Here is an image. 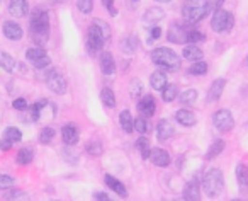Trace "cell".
I'll return each mask as SVG.
<instances>
[{"label": "cell", "mask_w": 248, "mask_h": 201, "mask_svg": "<svg viewBox=\"0 0 248 201\" xmlns=\"http://www.w3.org/2000/svg\"><path fill=\"white\" fill-rule=\"evenodd\" d=\"M184 200L186 201H201V187L199 183L196 179L189 181V183L184 186Z\"/></svg>", "instance_id": "13"}, {"label": "cell", "mask_w": 248, "mask_h": 201, "mask_svg": "<svg viewBox=\"0 0 248 201\" xmlns=\"http://www.w3.org/2000/svg\"><path fill=\"white\" fill-rule=\"evenodd\" d=\"M160 36H162V29L156 26V28H153L152 29V33H150V38H148V41H155V39H158Z\"/></svg>", "instance_id": "51"}, {"label": "cell", "mask_w": 248, "mask_h": 201, "mask_svg": "<svg viewBox=\"0 0 248 201\" xmlns=\"http://www.w3.org/2000/svg\"><path fill=\"white\" fill-rule=\"evenodd\" d=\"M43 56H46V51L41 48V46H38V48H29L28 51H26V58L31 60L32 63H34L36 60L43 58Z\"/></svg>", "instance_id": "38"}, {"label": "cell", "mask_w": 248, "mask_h": 201, "mask_svg": "<svg viewBox=\"0 0 248 201\" xmlns=\"http://www.w3.org/2000/svg\"><path fill=\"white\" fill-rule=\"evenodd\" d=\"M206 39V34L201 31H197V29H190L189 34H187V41L190 43V45H196V43H201Z\"/></svg>", "instance_id": "42"}, {"label": "cell", "mask_w": 248, "mask_h": 201, "mask_svg": "<svg viewBox=\"0 0 248 201\" xmlns=\"http://www.w3.org/2000/svg\"><path fill=\"white\" fill-rule=\"evenodd\" d=\"M223 4H224V0H214V12L223 9Z\"/></svg>", "instance_id": "53"}, {"label": "cell", "mask_w": 248, "mask_h": 201, "mask_svg": "<svg viewBox=\"0 0 248 201\" xmlns=\"http://www.w3.org/2000/svg\"><path fill=\"white\" fill-rule=\"evenodd\" d=\"M14 177L11 176H5V174H0V191H5V189H12L14 186Z\"/></svg>", "instance_id": "44"}, {"label": "cell", "mask_w": 248, "mask_h": 201, "mask_svg": "<svg viewBox=\"0 0 248 201\" xmlns=\"http://www.w3.org/2000/svg\"><path fill=\"white\" fill-rule=\"evenodd\" d=\"M182 55H184V58L189 60V62H201L204 53L197 45H189V46H186V48H184Z\"/></svg>", "instance_id": "24"}, {"label": "cell", "mask_w": 248, "mask_h": 201, "mask_svg": "<svg viewBox=\"0 0 248 201\" xmlns=\"http://www.w3.org/2000/svg\"><path fill=\"white\" fill-rule=\"evenodd\" d=\"M4 36L11 41H19L22 38V28L14 21L4 22Z\"/></svg>", "instance_id": "14"}, {"label": "cell", "mask_w": 248, "mask_h": 201, "mask_svg": "<svg viewBox=\"0 0 248 201\" xmlns=\"http://www.w3.org/2000/svg\"><path fill=\"white\" fill-rule=\"evenodd\" d=\"M173 133H175V130H173L172 123L167 121V119H162V121L156 125V138H158L160 142L170 140L173 136Z\"/></svg>", "instance_id": "16"}, {"label": "cell", "mask_w": 248, "mask_h": 201, "mask_svg": "<svg viewBox=\"0 0 248 201\" xmlns=\"http://www.w3.org/2000/svg\"><path fill=\"white\" fill-rule=\"evenodd\" d=\"M2 138H5L7 142H11L12 145H14V143H17V142H21V140H22V133H21V130L16 128V126H7Z\"/></svg>", "instance_id": "27"}, {"label": "cell", "mask_w": 248, "mask_h": 201, "mask_svg": "<svg viewBox=\"0 0 248 201\" xmlns=\"http://www.w3.org/2000/svg\"><path fill=\"white\" fill-rule=\"evenodd\" d=\"M100 99H102L104 106H107V108H116V96H114L112 89H109V87H104L102 92H100Z\"/></svg>", "instance_id": "30"}, {"label": "cell", "mask_w": 248, "mask_h": 201, "mask_svg": "<svg viewBox=\"0 0 248 201\" xmlns=\"http://www.w3.org/2000/svg\"><path fill=\"white\" fill-rule=\"evenodd\" d=\"M224 179L219 169H209L202 179V189L209 198H217L223 193Z\"/></svg>", "instance_id": "4"}, {"label": "cell", "mask_w": 248, "mask_h": 201, "mask_svg": "<svg viewBox=\"0 0 248 201\" xmlns=\"http://www.w3.org/2000/svg\"><path fill=\"white\" fill-rule=\"evenodd\" d=\"M213 125L216 130H219L221 133H228L233 130L234 126V119L228 109H219L213 115Z\"/></svg>", "instance_id": "7"}, {"label": "cell", "mask_w": 248, "mask_h": 201, "mask_svg": "<svg viewBox=\"0 0 248 201\" xmlns=\"http://www.w3.org/2000/svg\"><path fill=\"white\" fill-rule=\"evenodd\" d=\"M53 201H58V200H53Z\"/></svg>", "instance_id": "59"}, {"label": "cell", "mask_w": 248, "mask_h": 201, "mask_svg": "<svg viewBox=\"0 0 248 201\" xmlns=\"http://www.w3.org/2000/svg\"><path fill=\"white\" fill-rule=\"evenodd\" d=\"M55 4H65V2H68V0H53Z\"/></svg>", "instance_id": "54"}, {"label": "cell", "mask_w": 248, "mask_h": 201, "mask_svg": "<svg viewBox=\"0 0 248 201\" xmlns=\"http://www.w3.org/2000/svg\"><path fill=\"white\" fill-rule=\"evenodd\" d=\"M175 119L182 126H194L197 123L196 115H194L192 111H189V109H179V111L175 113Z\"/></svg>", "instance_id": "20"}, {"label": "cell", "mask_w": 248, "mask_h": 201, "mask_svg": "<svg viewBox=\"0 0 248 201\" xmlns=\"http://www.w3.org/2000/svg\"><path fill=\"white\" fill-rule=\"evenodd\" d=\"M150 84H152V87L155 90H163L169 84H167V75L163 70H156V72L152 73V77H150Z\"/></svg>", "instance_id": "23"}, {"label": "cell", "mask_w": 248, "mask_h": 201, "mask_svg": "<svg viewBox=\"0 0 248 201\" xmlns=\"http://www.w3.org/2000/svg\"><path fill=\"white\" fill-rule=\"evenodd\" d=\"M102 4H104V7L110 12V16H114V17H116L117 9H116V5H114V0H102Z\"/></svg>", "instance_id": "48"}, {"label": "cell", "mask_w": 248, "mask_h": 201, "mask_svg": "<svg viewBox=\"0 0 248 201\" xmlns=\"http://www.w3.org/2000/svg\"><path fill=\"white\" fill-rule=\"evenodd\" d=\"M179 99H180V102H182V104H186V106L194 104V102L197 100V90L196 89H187V90H184V92H180Z\"/></svg>", "instance_id": "33"}, {"label": "cell", "mask_w": 248, "mask_h": 201, "mask_svg": "<svg viewBox=\"0 0 248 201\" xmlns=\"http://www.w3.org/2000/svg\"><path fill=\"white\" fill-rule=\"evenodd\" d=\"M135 128L138 133H141V135H145V133L150 132V128H152V125H150V121L146 118H143V116H140V118L135 119Z\"/></svg>", "instance_id": "37"}, {"label": "cell", "mask_w": 248, "mask_h": 201, "mask_svg": "<svg viewBox=\"0 0 248 201\" xmlns=\"http://www.w3.org/2000/svg\"><path fill=\"white\" fill-rule=\"evenodd\" d=\"M121 48H123L124 53H133L138 48V39H136L135 36H128V38L121 43Z\"/></svg>", "instance_id": "35"}, {"label": "cell", "mask_w": 248, "mask_h": 201, "mask_svg": "<svg viewBox=\"0 0 248 201\" xmlns=\"http://www.w3.org/2000/svg\"><path fill=\"white\" fill-rule=\"evenodd\" d=\"M177 92H179V89H177L175 84H169V85H167L165 89L162 90L163 100H165V102H172V100L177 97Z\"/></svg>", "instance_id": "34"}, {"label": "cell", "mask_w": 248, "mask_h": 201, "mask_svg": "<svg viewBox=\"0 0 248 201\" xmlns=\"http://www.w3.org/2000/svg\"><path fill=\"white\" fill-rule=\"evenodd\" d=\"M156 2H163V4H167V2H172V0H156Z\"/></svg>", "instance_id": "55"}, {"label": "cell", "mask_w": 248, "mask_h": 201, "mask_svg": "<svg viewBox=\"0 0 248 201\" xmlns=\"http://www.w3.org/2000/svg\"><path fill=\"white\" fill-rule=\"evenodd\" d=\"M224 85H226V80L224 79H216L209 87V92H207V100L209 102H216L217 99L221 97L224 90Z\"/></svg>", "instance_id": "18"}, {"label": "cell", "mask_w": 248, "mask_h": 201, "mask_svg": "<svg viewBox=\"0 0 248 201\" xmlns=\"http://www.w3.org/2000/svg\"><path fill=\"white\" fill-rule=\"evenodd\" d=\"M5 200L7 201H29V194L24 193V191L12 189L11 193L5 194Z\"/></svg>", "instance_id": "36"}, {"label": "cell", "mask_w": 248, "mask_h": 201, "mask_svg": "<svg viewBox=\"0 0 248 201\" xmlns=\"http://www.w3.org/2000/svg\"><path fill=\"white\" fill-rule=\"evenodd\" d=\"M29 11L28 0H11L9 2V12L14 17H26Z\"/></svg>", "instance_id": "15"}, {"label": "cell", "mask_w": 248, "mask_h": 201, "mask_svg": "<svg viewBox=\"0 0 248 201\" xmlns=\"http://www.w3.org/2000/svg\"><path fill=\"white\" fill-rule=\"evenodd\" d=\"M93 201H117V200L110 198L109 194L104 193V191H97V193H93Z\"/></svg>", "instance_id": "47"}, {"label": "cell", "mask_w": 248, "mask_h": 201, "mask_svg": "<svg viewBox=\"0 0 248 201\" xmlns=\"http://www.w3.org/2000/svg\"><path fill=\"white\" fill-rule=\"evenodd\" d=\"M207 72V63L206 62H196L194 65H190L189 73L190 75H204Z\"/></svg>", "instance_id": "40"}, {"label": "cell", "mask_w": 248, "mask_h": 201, "mask_svg": "<svg viewBox=\"0 0 248 201\" xmlns=\"http://www.w3.org/2000/svg\"><path fill=\"white\" fill-rule=\"evenodd\" d=\"M46 104H48V100L41 99V100H38V102H34V104L31 106V118H32V121L39 119V115H41L43 108H45Z\"/></svg>", "instance_id": "39"}, {"label": "cell", "mask_w": 248, "mask_h": 201, "mask_svg": "<svg viewBox=\"0 0 248 201\" xmlns=\"http://www.w3.org/2000/svg\"><path fill=\"white\" fill-rule=\"evenodd\" d=\"M51 63V60H49V56L46 55V56H43V58H39V60H36L32 65H34V68H38V70H41V68H46V67Z\"/></svg>", "instance_id": "46"}, {"label": "cell", "mask_w": 248, "mask_h": 201, "mask_svg": "<svg viewBox=\"0 0 248 201\" xmlns=\"http://www.w3.org/2000/svg\"><path fill=\"white\" fill-rule=\"evenodd\" d=\"M46 85L51 92L55 94H65L66 92V80L58 70H51V72L46 75Z\"/></svg>", "instance_id": "8"}, {"label": "cell", "mask_w": 248, "mask_h": 201, "mask_svg": "<svg viewBox=\"0 0 248 201\" xmlns=\"http://www.w3.org/2000/svg\"><path fill=\"white\" fill-rule=\"evenodd\" d=\"M211 11L209 0H184L182 4V16L189 24L202 21Z\"/></svg>", "instance_id": "2"}, {"label": "cell", "mask_w": 248, "mask_h": 201, "mask_svg": "<svg viewBox=\"0 0 248 201\" xmlns=\"http://www.w3.org/2000/svg\"><path fill=\"white\" fill-rule=\"evenodd\" d=\"M109 36L102 31L97 24H90L89 31H87V50H89L90 55H95L100 50L104 48V43Z\"/></svg>", "instance_id": "5"}, {"label": "cell", "mask_w": 248, "mask_h": 201, "mask_svg": "<svg viewBox=\"0 0 248 201\" xmlns=\"http://www.w3.org/2000/svg\"><path fill=\"white\" fill-rule=\"evenodd\" d=\"M104 181H106V184L109 186V189H112L114 193H117L119 196H123V198L128 196V191H126V186H124V184L121 183L119 179H116L114 176H109V174H107V176L104 177Z\"/></svg>", "instance_id": "21"}, {"label": "cell", "mask_w": 248, "mask_h": 201, "mask_svg": "<svg viewBox=\"0 0 248 201\" xmlns=\"http://www.w3.org/2000/svg\"><path fill=\"white\" fill-rule=\"evenodd\" d=\"M55 138V130L51 126H45L39 133V142L41 143H49L51 140Z\"/></svg>", "instance_id": "41"}, {"label": "cell", "mask_w": 248, "mask_h": 201, "mask_svg": "<svg viewBox=\"0 0 248 201\" xmlns=\"http://www.w3.org/2000/svg\"><path fill=\"white\" fill-rule=\"evenodd\" d=\"M152 62L165 72H177L180 68V58L170 48H156L152 51Z\"/></svg>", "instance_id": "3"}, {"label": "cell", "mask_w": 248, "mask_h": 201, "mask_svg": "<svg viewBox=\"0 0 248 201\" xmlns=\"http://www.w3.org/2000/svg\"><path fill=\"white\" fill-rule=\"evenodd\" d=\"M234 24V17L231 12L219 9V11L214 12L213 19H211V28L216 33H228Z\"/></svg>", "instance_id": "6"}, {"label": "cell", "mask_w": 248, "mask_h": 201, "mask_svg": "<svg viewBox=\"0 0 248 201\" xmlns=\"http://www.w3.org/2000/svg\"><path fill=\"white\" fill-rule=\"evenodd\" d=\"M77 7L82 14H90L93 9V0H77Z\"/></svg>", "instance_id": "43"}, {"label": "cell", "mask_w": 248, "mask_h": 201, "mask_svg": "<svg viewBox=\"0 0 248 201\" xmlns=\"http://www.w3.org/2000/svg\"><path fill=\"white\" fill-rule=\"evenodd\" d=\"M17 164L19 166H28V164H31L32 160H34V152H32V149H28V147H24V149H21L17 152Z\"/></svg>", "instance_id": "26"}, {"label": "cell", "mask_w": 248, "mask_h": 201, "mask_svg": "<svg viewBox=\"0 0 248 201\" xmlns=\"http://www.w3.org/2000/svg\"><path fill=\"white\" fill-rule=\"evenodd\" d=\"M12 106H14V109H17V111H24V109H28V102H26V99H22V97L16 99L14 102H12Z\"/></svg>", "instance_id": "49"}, {"label": "cell", "mask_w": 248, "mask_h": 201, "mask_svg": "<svg viewBox=\"0 0 248 201\" xmlns=\"http://www.w3.org/2000/svg\"><path fill=\"white\" fill-rule=\"evenodd\" d=\"M93 24L99 26V28L102 29V31L106 33L107 36L110 34V29H109V26H107V22H106V21H102V19H95V21H93Z\"/></svg>", "instance_id": "50"}, {"label": "cell", "mask_w": 248, "mask_h": 201, "mask_svg": "<svg viewBox=\"0 0 248 201\" xmlns=\"http://www.w3.org/2000/svg\"><path fill=\"white\" fill-rule=\"evenodd\" d=\"M12 147L11 142H7L5 138H0V150H9Z\"/></svg>", "instance_id": "52"}, {"label": "cell", "mask_w": 248, "mask_h": 201, "mask_svg": "<svg viewBox=\"0 0 248 201\" xmlns=\"http://www.w3.org/2000/svg\"><path fill=\"white\" fill-rule=\"evenodd\" d=\"M150 160H152V164L156 167H169L170 162H172L170 153L163 149H152V152H150Z\"/></svg>", "instance_id": "12"}, {"label": "cell", "mask_w": 248, "mask_h": 201, "mask_svg": "<svg viewBox=\"0 0 248 201\" xmlns=\"http://www.w3.org/2000/svg\"><path fill=\"white\" fill-rule=\"evenodd\" d=\"M0 67H2L7 73H12L16 70V60L12 58L9 53L0 51Z\"/></svg>", "instance_id": "28"}, {"label": "cell", "mask_w": 248, "mask_h": 201, "mask_svg": "<svg viewBox=\"0 0 248 201\" xmlns=\"http://www.w3.org/2000/svg\"><path fill=\"white\" fill-rule=\"evenodd\" d=\"M85 152L92 157H99L100 153H102V143H100V140H97V138L89 140V142L85 143Z\"/></svg>", "instance_id": "29"}, {"label": "cell", "mask_w": 248, "mask_h": 201, "mask_svg": "<svg viewBox=\"0 0 248 201\" xmlns=\"http://www.w3.org/2000/svg\"><path fill=\"white\" fill-rule=\"evenodd\" d=\"M247 65H248V58H247Z\"/></svg>", "instance_id": "58"}, {"label": "cell", "mask_w": 248, "mask_h": 201, "mask_svg": "<svg viewBox=\"0 0 248 201\" xmlns=\"http://www.w3.org/2000/svg\"><path fill=\"white\" fill-rule=\"evenodd\" d=\"M119 125L124 130V133H133V130H135V118L128 109L119 113Z\"/></svg>", "instance_id": "22"}, {"label": "cell", "mask_w": 248, "mask_h": 201, "mask_svg": "<svg viewBox=\"0 0 248 201\" xmlns=\"http://www.w3.org/2000/svg\"><path fill=\"white\" fill-rule=\"evenodd\" d=\"M100 70L104 75H114V72H116V62L109 51H104L100 55Z\"/></svg>", "instance_id": "17"}, {"label": "cell", "mask_w": 248, "mask_h": 201, "mask_svg": "<svg viewBox=\"0 0 248 201\" xmlns=\"http://www.w3.org/2000/svg\"><path fill=\"white\" fill-rule=\"evenodd\" d=\"M163 17H165V12H163V9L150 7L148 11L143 14V22H145V24H156V22H160Z\"/></svg>", "instance_id": "19"}, {"label": "cell", "mask_w": 248, "mask_h": 201, "mask_svg": "<svg viewBox=\"0 0 248 201\" xmlns=\"http://www.w3.org/2000/svg\"><path fill=\"white\" fill-rule=\"evenodd\" d=\"M29 34L34 45L41 46L46 45L49 36V16L43 9H34L29 17Z\"/></svg>", "instance_id": "1"}, {"label": "cell", "mask_w": 248, "mask_h": 201, "mask_svg": "<svg viewBox=\"0 0 248 201\" xmlns=\"http://www.w3.org/2000/svg\"><path fill=\"white\" fill-rule=\"evenodd\" d=\"M62 138L65 142V145L68 147H73L78 143L80 140V135H78V128H77L73 123H68V125H63L62 128Z\"/></svg>", "instance_id": "11"}, {"label": "cell", "mask_w": 248, "mask_h": 201, "mask_svg": "<svg viewBox=\"0 0 248 201\" xmlns=\"http://www.w3.org/2000/svg\"><path fill=\"white\" fill-rule=\"evenodd\" d=\"M138 111L143 118H152L156 111V102H155V97L152 94H146V96L141 97V100L138 102Z\"/></svg>", "instance_id": "10"}, {"label": "cell", "mask_w": 248, "mask_h": 201, "mask_svg": "<svg viewBox=\"0 0 248 201\" xmlns=\"http://www.w3.org/2000/svg\"><path fill=\"white\" fill-rule=\"evenodd\" d=\"M133 2H138V0H133Z\"/></svg>", "instance_id": "57"}, {"label": "cell", "mask_w": 248, "mask_h": 201, "mask_svg": "<svg viewBox=\"0 0 248 201\" xmlns=\"http://www.w3.org/2000/svg\"><path fill=\"white\" fill-rule=\"evenodd\" d=\"M230 201H245V200H230Z\"/></svg>", "instance_id": "56"}, {"label": "cell", "mask_w": 248, "mask_h": 201, "mask_svg": "<svg viewBox=\"0 0 248 201\" xmlns=\"http://www.w3.org/2000/svg\"><path fill=\"white\" fill-rule=\"evenodd\" d=\"M190 28L186 24H180V22H172V26L169 28V33H167V39L172 43H186L187 41V34H189Z\"/></svg>", "instance_id": "9"}, {"label": "cell", "mask_w": 248, "mask_h": 201, "mask_svg": "<svg viewBox=\"0 0 248 201\" xmlns=\"http://www.w3.org/2000/svg\"><path fill=\"white\" fill-rule=\"evenodd\" d=\"M236 181H238V186L241 187L243 191L248 189V167L240 164L236 167Z\"/></svg>", "instance_id": "25"}, {"label": "cell", "mask_w": 248, "mask_h": 201, "mask_svg": "<svg viewBox=\"0 0 248 201\" xmlns=\"http://www.w3.org/2000/svg\"><path fill=\"white\" fill-rule=\"evenodd\" d=\"M136 149L140 150V153H141L143 159H150V152H152V149H150V140L146 138V136H140L138 140H136Z\"/></svg>", "instance_id": "31"}, {"label": "cell", "mask_w": 248, "mask_h": 201, "mask_svg": "<svg viewBox=\"0 0 248 201\" xmlns=\"http://www.w3.org/2000/svg\"><path fill=\"white\" fill-rule=\"evenodd\" d=\"M223 150H224V140H214L213 145L209 147V150H207V153H206V160H211V159H214V157H217Z\"/></svg>", "instance_id": "32"}, {"label": "cell", "mask_w": 248, "mask_h": 201, "mask_svg": "<svg viewBox=\"0 0 248 201\" xmlns=\"http://www.w3.org/2000/svg\"><path fill=\"white\" fill-rule=\"evenodd\" d=\"M141 90H143L141 82H140V80H136V79L131 80V84H129V92H131L133 99H136V97L141 96Z\"/></svg>", "instance_id": "45"}]
</instances>
